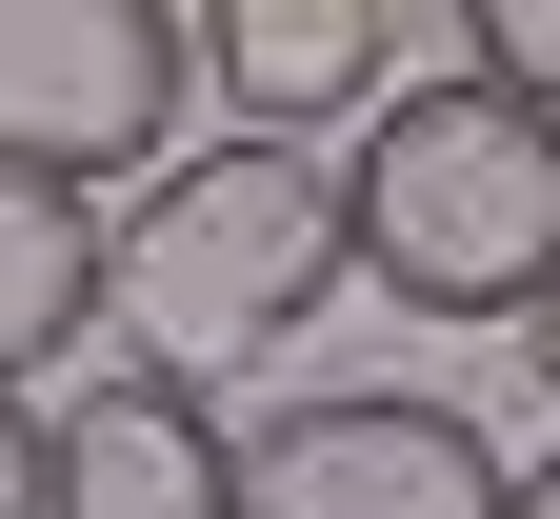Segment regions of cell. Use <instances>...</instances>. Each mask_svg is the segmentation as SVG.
I'll list each match as a JSON object with an SVG mask.
<instances>
[{
	"mask_svg": "<svg viewBox=\"0 0 560 519\" xmlns=\"http://www.w3.org/2000/svg\"><path fill=\"white\" fill-rule=\"evenodd\" d=\"M101 240H120V340L161 380H221V359H280L361 280V200L301 140H200L140 200H101Z\"/></svg>",
	"mask_w": 560,
	"mask_h": 519,
	"instance_id": "1",
	"label": "cell"
},
{
	"mask_svg": "<svg viewBox=\"0 0 560 519\" xmlns=\"http://www.w3.org/2000/svg\"><path fill=\"white\" fill-rule=\"evenodd\" d=\"M340 200H361V280L420 320H540V280H560V120L501 101L480 60H420L361 120Z\"/></svg>",
	"mask_w": 560,
	"mask_h": 519,
	"instance_id": "2",
	"label": "cell"
},
{
	"mask_svg": "<svg viewBox=\"0 0 560 519\" xmlns=\"http://www.w3.org/2000/svg\"><path fill=\"white\" fill-rule=\"evenodd\" d=\"M180 101H200V21L161 0H0V161L21 180H140L180 161Z\"/></svg>",
	"mask_w": 560,
	"mask_h": 519,
	"instance_id": "3",
	"label": "cell"
},
{
	"mask_svg": "<svg viewBox=\"0 0 560 519\" xmlns=\"http://www.w3.org/2000/svg\"><path fill=\"white\" fill-rule=\"evenodd\" d=\"M521 460L441 380H320L241 439V519H501Z\"/></svg>",
	"mask_w": 560,
	"mask_h": 519,
	"instance_id": "4",
	"label": "cell"
},
{
	"mask_svg": "<svg viewBox=\"0 0 560 519\" xmlns=\"http://www.w3.org/2000/svg\"><path fill=\"white\" fill-rule=\"evenodd\" d=\"M200 81L241 101V140H301L320 161V120H381L420 81V21L400 0H221L200 21Z\"/></svg>",
	"mask_w": 560,
	"mask_h": 519,
	"instance_id": "5",
	"label": "cell"
},
{
	"mask_svg": "<svg viewBox=\"0 0 560 519\" xmlns=\"http://www.w3.org/2000/svg\"><path fill=\"white\" fill-rule=\"evenodd\" d=\"M60 519H241V439L200 380L120 359V380L60 400Z\"/></svg>",
	"mask_w": 560,
	"mask_h": 519,
	"instance_id": "6",
	"label": "cell"
},
{
	"mask_svg": "<svg viewBox=\"0 0 560 519\" xmlns=\"http://www.w3.org/2000/svg\"><path fill=\"white\" fill-rule=\"evenodd\" d=\"M101 320H120V240H101V200L0 161V400H21L40 359H81Z\"/></svg>",
	"mask_w": 560,
	"mask_h": 519,
	"instance_id": "7",
	"label": "cell"
},
{
	"mask_svg": "<svg viewBox=\"0 0 560 519\" xmlns=\"http://www.w3.org/2000/svg\"><path fill=\"white\" fill-rule=\"evenodd\" d=\"M460 60H480L501 101H540V120H560V0H480V40H460Z\"/></svg>",
	"mask_w": 560,
	"mask_h": 519,
	"instance_id": "8",
	"label": "cell"
},
{
	"mask_svg": "<svg viewBox=\"0 0 560 519\" xmlns=\"http://www.w3.org/2000/svg\"><path fill=\"white\" fill-rule=\"evenodd\" d=\"M0 519H60V420L0 400Z\"/></svg>",
	"mask_w": 560,
	"mask_h": 519,
	"instance_id": "9",
	"label": "cell"
},
{
	"mask_svg": "<svg viewBox=\"0 0 560 519\" xmlns=\"http://www.w3.org/2000/svg\"><path fill=\"white\" fill-rule=\"evenodd\" d=\"M521 359H540V400H560V280H540V320H521Z\"/></svg>",
	"mask_w": 560,
	"mask_h": 519,
	"instance_id": "10",
	"label": "cell"
},
{
	"mask_svg": "<svg viewBox=\"0 0 560 519\" xmlns=\"http://www.w3.org/2000/svg\"><path fill=\"white\" fill-rule=\"evenodd\" d=\"M501 519H560V460H521V499H501Z\"/></svg>",
	"mask_w": 560,
	"mask_h": 519,
	"instance_id": "11",
	"label": "cell"
}]
</instances>
